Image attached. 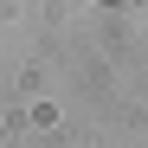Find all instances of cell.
Instances as JSON below:
<instances>
[{
  "instance_id": "obj_1",
  "label": "cell",
  "mask_w": 148,
  "mask_h": 148,
  "mask_svg": "<svg viewBox=\"0 0 148 148\" xmlns=\"http://www.w3.org/2000/svg\"><path fill=\"white\" fill-rule=\"evenodd\" d=\"M110 7H129V0H110Z\"/></svg>"
}]
</instances>
